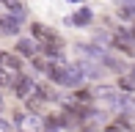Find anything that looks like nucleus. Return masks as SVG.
I'll return each instance as SVG.
<instances>
[{
    "instance_id": "nucleus-1",
    "label": "nucleus",
    "mask_w": 135,
    "mask_h": 132,
    "mask_svg": "<svg viewBox=\"0 0 135 132\" xmlns=\"http://www.w3.org/2000/svg\"><path fill=\"white\" fill-rule=\"evenodd\" d=\"M33 39L44 47L47 55H61V44H64V41H61V36L52 33L50 28H44V25H39V22H33Z\"/></svg>"
},
{
    "instance_id": "nucleus-6",
    "label": "nucleus",
    "mask_w": 135,
    "mask_h": 132,
    "mask_svg": "<svg viewBox=\"0 0 135 132\" xmlns=\"http://www.w3.org/2000/svg\"><path fill=\"white\" fill-rule=\"evenodd\" d=\"M17 52H20V55H28V58H33V55H36V41H30V39H22L20 44H17Z\"/></svg>"
},
{
    "instance_id": "nucleus-5",
    "label": "nucleus",
    "mask_w": 135,
    "mask_h": 132,
    "mask_svg": "<svg viewBox=\"0 0 135 132\" xmlns=\"http://www.w3.org/2000/svg\"><path fill=\"white\" fill-rule=\"evenodd\" d=\"M0 63H3L6 66V69H11V72H17V69H20V58H17L14 55V52H3V50H0Z\"/></svg>"
},
{
    "instance_id": "nucleus-14",
    "label": "nucleus",
    "mask_w": 135,
    "mask_h": 132,
    "mask_svg": "<svg viewBox=\"0 0 135 132\" xmlns=\"http://www.w3.org/2000/svg\"><path fill=\"white\" fill-rule=\"evenodd\" d=\"M132 36H135V25H132Z\"/></svg>"
},
{
    "instance_id": "nucleus-11",
    "label": "nucleus",
    "mask_w": 135,
    "mask_h": 132,
    "mask_svg": "<svg viewBox=\"0 0 135 132\" xmlns=\"http://www.w3.org/2000/svg\"><path fill=\"white\" fill-rule=\"evenodd\" d=\"M72 99H75V102H91V94H88V91H77Z\"/></svg>"
},
{
    "instance_id": "nucleus-4",
    "label": "nucleus",
    "mask_w": 135,
    "mask_h": 132,
    "mask_svg": "<svg viewBox=\"0 0 135 132\" xmlns=\"http://www.w3.org/2000/svg\"><path fill=\"white\" fill-rule=\"evenodd\" d=\"M14 85H17L14 91H17V97H20V99H28L30 94H36V85H33V80H30V77H20Z\"/></svg>"
},
{
    "instance_id": "nucleus-13",
    "label": "nucleus",
    "mask_w": 135,
    "mask_h": 132,
    "mask_svg": "<svg viewBox=\"0 0 135 132\" xmlns=\"http://www.w3.org/2000/svg\"><path fill=\"white\" fill-rule=\"evenodd\" d=\"M0 113H3V97H0Z\"/></svg>"
},
{
    "instance_id": "nucleus-10",
    "label": "nucleus",
    "mask_w": 135,
    "mask_h": 132,
    "mask_svg": "<svg viewBox=\"0 0 135 132\" xmlns=\"http://www.w3.org/2000/svg\"><path fill=\"white\" fill-rule=\"evenodd\" d=\"M0 3H3L6 8H11L17 17H22V14H25V11H22V6H20V0H0Z\"/></svg>"
},
{
    "instance_id": "nucleus-2",
    "label": "nucleus",
    "mask_w": 135,
    "mask_h": 132,
    "mask_svg": "<svg viewBox=\"0 0 135 132\" xmlns=\"http://www.w3.org/2000/svg\"><path fill=\"white\" fill-rule=\"evenodd\" d=\"M17 127L30 129V132H41L44 129V118H39L36 113H17Z\"/></svg>"
},
{
    "instance_id": "nucleus-8",
    "label": "nucleus",
    "mask_w": 135,
    "mask_h": 132,
    "mask_svg": "<svg viewBox=\"0 0 135 132\" xmlns=\"http://www.w3.org/2000/svg\"><path fill=\"white\" fill-rule=\"evenodd\" d=\"M113 44L119 47L121 52H135V47L130 44V39H127V36H116V39H113Z\"/></svg>"
},
{
    "instance_id": "nucleus-12",
    "label": "nucleus",
    "mask_w": 135,
    "mask_h": 132,
    "mask_svg": "<svg viewBox=\"0 0 135 132\" xmlns=\"http://www.w3.org/2000/svg\"><path fill=\"white\" fill-rule=\"evenodd\" d=\"M0 129H3V132H6V129H11V127H8V121H3V118H0Z\"/></svg>"
},
{
    "instance_id": "nucleus-9",
    "label": "nucleus",
    "mask_w": 135,
    "mask_h": 132,
    "mask_svg": "<svg viewBox=\"0 0 135 132\" xmlns=\"http://www.w3.org/2000/svg\"><path fill=\"white\" fill-rule=\"evenodd\" d=\"M11 69H6L3 63H0V88H6V85H11Z\"/></svg>"
},
{
    "instance_id": "nucleus-3",
    "label": "nucleus",
    "mask_w": 135,
    "mask_h": 132,
    "mask_svg": "<svg viewBox=\"0 0 135 132\" xmlns=\"http://www.w3.org/2000/svg\"><path fill=\"white\" fill-rule=\"evenodd\" d=\"M20 33V17H0V36H17Z\"/></svg>"
},
{
    "instance_id": "nucleus-7",
    "label": "nucleus",
    "mask_w": 135,
    "mask_h": 132,
    "mask_svg": "<svg viewBox=\"0 0 135 132\" xmlns=\"http://www.w3.org/2000/svg\"><path fill=\"white\" fill-rule=\"evenodd\" d=\"M69 22H72V25H77V28L88 25V22H91V8H80V11H77V14L69 19Z\"/></svg>"
}]
</instances>
